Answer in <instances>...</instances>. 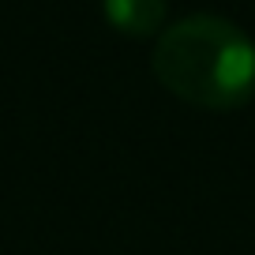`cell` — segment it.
<instances>
[{
	"label": "cell",
	"mask_w": 255,
	"mask_h": 255,
	"mask_svg": "<svg viewBox=\"0 0 255 255\" xmlns=\"http://www.w3.org/2000/svg\"><path fill=\"white\" fill-rule=\"evenodd\" d=\"M154 75L195 109H240L255 94V41L233 19L184 15L154 45Z\"/></svg>",
	"instance_id": "obj_1"
},
{
	"label": "cell",
	"mask_w": 255,
	"mask_h": 255,
	"mask_svg": "<svg viewBox=\"0 0 255 255\" xmlns=\"http://www.w3.org/2000/svg\"><path fill=\"white\" fill-rule=\"evenodd\" d=\"M105 19L128 38H150L165 23L169 4L165 0H102Z\"/></svg>",
	"instance_id": "obj_2"
}]
</instances>
